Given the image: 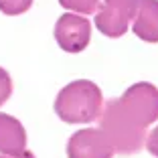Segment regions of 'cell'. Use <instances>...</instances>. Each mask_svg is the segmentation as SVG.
<instances>
[{
	"mask_svg": "<svg viewBox=\"0 0 158 158\" xmlns=\"http://www.w3.org/2000/svg\"><path fill=\"white\" fill-rule=\"evenodd\" d=\"M132 31L146 43H158V0H140Z\"/></svg>",
	"mask_w": 158,
	"mask_h": 158,
	"instance_id": "7",
	"label": "cell"
},
{
	"mask_svg": "<svg viewBox=\"0 0 158 158\" xmlns=\"http://www.w3.org/2000/svg\"><path fill=\"white\" fill-rule=\"evenodd\" d=\"M33 4V0H0V10L8 16H16V14L27 12Z\"/></svg>",
	"mask_w": 158,
	"mask_h": 158,
	"instance_id": "10",
	"label": "cell"
},
{
	"mask_svg": "<svg viewBox=\"0 0 158 158\" xmlns=\"http://www.w3.org/2000/svg\"><path fill=\"white\" fill-rule=\"evenodd\" d=\"M0 158H35L33 152L23 150V152H14V154H0Z\"/></svg>",
	"mask_w": 158,
	"mask_h": 158,
	"instance_id": "13",
	"label": "cell"
},
{
	"mask_svg": "<svg viewBox=\"0 0 158 158\" xmlns=\"http://www.w3.org/2000/svg\"><path fill=\"white\" fill-rule=\"evenodd\" d=\"M146 150H148L152 156L158 158V126L148 134V138H146Z\"/></svg>",
	"mask_w": 158,
	"mask_h": 158,
	"instance_id": "12",
	"label": "cell"
},
{
	"mask_svg": "<svg viewBox=\"0 0 158 158\" xmlns=\"http://www.w3.org/2000/svg\"><path fill=\"white\" fill-rule=\"evenodd\" d=\"M91 39V23L79 14H63L55 24V41L67 53H81Z\"/></svg>",
	"mask_w": 158,
	"mask_h": 158,
	"instance_id": "6",
	"label": "cell"
},
{
	"mask_svg": "<svg viewBox=\"0 0 158 158\" xmlns=\"http://www.w3.org/2000/svg\"><path fill=\"white\" fill-rule=\"evenodd\" d=\"M102 112V89L89 79H77L65 85L55 99V114L65 124H89L99 120Z\"/></svg>",
	"mask_w": 158,
	"mask_h": 158,
	"instance_id": "1",
	"label": "cell"
},
{
	"mask_svg": "<svg viewBox=\"0 0 158 158\" xmlns=\"http://www.w3.org/2000/svg\"><path fill=\"white\" fill-rule=\"evenodd\" d=\"M59 4L75 14H95L99 10V0H59Z\"/></svg>",
	"mask_w": 158,
	"mask_h": 158,
	"instance_id": "9",
	"label": "cell"
},
{
	"mask_svg": "<svg viewBox=\"0 0 158 158\" xmlns=\"http://www.w3.org/2000/svg\"><path fill=\"white\" fill-rule=\"evenodd\" d=\"M116 150L102 128H83L67 142L69 158H112Z\"/></svg>",
	"mask_w": 158,
	"mask_h": 158,
	"instance_id": "5",
	"label": "cell"
},
{
	"mask_svg": "<svg viewBox=\"0 0 158 158\" xmlns=\"http://www.w3.org/2000/svg\"><path fill=\"white\" fill-rule=\"evenodd\" d=\"M126 112L130 114L142 128H148L150 124L158 120V87L152 83H134L128 87L122 98H118Z\"/></svg>",
	"mask_w": 158,
	"mask_h": 158,
	"instance_id": "3",
	"label": "cell"
},
{
	"mask_svg": "<svg viewBox=\"0 0 158 158\" xmlns=\"http://www.w3.org/2000/svg\"><path fill=\"white\" fill-rule=\"evenodd\" d=\"M27 146V132L16 118L0 114V154L23 152Z\"/></svg>",
	"mask_w": 158,
	"mask_h": 158,
	"instance_id": "8",
	"label": "cell"
},
{
	"mask_svg": "<svg viewBox=\"0 0 158 158\" xmlns=\"http://www.w3.org/2000/svg\"><path fill=\"white\" fill-rule=\"evenodd\" d=\"M10 93H12V79L6 73V69L0 67V106H4L8 102Z\"/></svg>",
	"mask_w": 158,
	"mask_h": 158,
	"instance_id": "11",
	"label": "cell"
},
{
	"mask_svg": "<svg viewBox=\"0 0 158 158\" xmlns=\"http://www.w3.org/2000/svg\"><path fill=\"white\" fill-rule=\"evenodd\" d=\"M140 0H103L95 12V27L106 37L118 39L128 33V24L136 19Z\"/></svg>",
	"mask_w": 158,
	"mask_h": 158,
	"instance_id": "4",
	"label": "cell"
},
{
	"mask_svg": "<svg viewBox=\"0 0 158 158\" xmlns=\"http://www.w3.org/2000/svg\"><path fill=\"white\" fill-rule=\"evenodd\" d=\"M99 128L110 138L118 154H136L146 146V128L122 107L120 99H110L99 116Z\"/></svg>",
	"mask_w": 158,
	"mask_h": 158,
	"instance_id": "2",
	"label": "cell"
}]
</instances>
